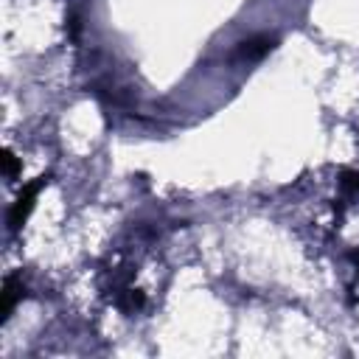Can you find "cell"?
<instances>
[{
  "mask_svg": "<svg viewBox=\"0 0 359 359\" xmlns=\"http://www.w3.org/2000/svg\"><path fill=\"white\" fill-rule=\"evenodd\" d=\"M22 294H25L22 280H20L17 275H8V278L3 280V292H0V320H3V323L11 317V311H14V306H17V300H20Z\"/></svg>",
  "mask_w": 359,
  "mask_h": 359,
  "instance_id": "obj_3",
  "label": "cell"
},
{
  "mask_svg": "<svg viewBox=\"0 0 359 359\" xmlns=\"http://www.w3.org/2000/svg\"><path fill=\"white\" fill-rule=\"evenodd\" d=\"M339 188L348 199H356L359 196V171H342V180H339Z\"/></svg>",
  "mask_w": 359,
  "mask_h": 359,
  "instance_id": "obj_5",
  "label": "cell"
},
{
  "mask_svg": "<svg viewBox=\"0 0 359 359\" xmlns=\"http://www.w3.org/2000/svg\"><path fill=\"white\" fill-rule=\"evenodd\" d=\"M0 163H3V174H6L8 180H14V177L20 174V163H17V157H14L11 151H3Z\"/></svg>",
  "mask_w": 359,
  "mask_h": 359,
  "instance_id": "obj_6",
  "label": "cell"
},
{
  "mask_svg": "<svg viewBox=\"0 0 359 359\" xmlns=\"http://www.w3.org/2000/svg\"><path fill=\"white\" fill-rule=\"evenodd\" d=\"M272 48H275V36H269V34H252V36H247V39H241L236 45L233 59H238V62H261Z\"/></svg>",
  "mask_w": 359,
  "mask_h": 359,
  "instance_id": "obj_2",
  "label": "cell"
},
{
  "mask_svg": "<svg viewBox=\"0 0 359 359\" xmlns=\"http://www.w3.org/2000/svg\"><path fill=\"white\" fill-rule=\"evenodd\" d=\"M143 303H146V297H143V292H140V289L126 286L123 292H118V309H121V311H126V314L140 311V309H143Z\"/></svg>",
  "mask_w": 359,
  "mask_h": 359,
  "instance_id": "obj_4",
  "label": "cell"
},
{
  "mask_svg": "<svg viewBox=\"0 0 359 359\" xmlns=\"http://www.w3.org/2000/svg\"><path fill=\"white\" fill-rule=\"evenodd\" d=\"M45 185H48V174H45V177H36L31 185L22 188V194L17 196V202H14L11 210H8V230H11V233H17V230L25 224L28 213L34 210V199H36V194H39Z\"/></svg>",
  "mask_w": 359,
  "mask_h": 359,
  "instance_id": "obj_1",
  "label": "cell"
}]
</instances>
